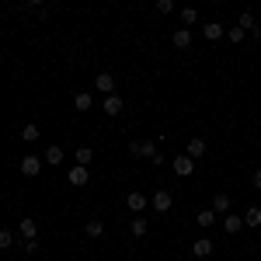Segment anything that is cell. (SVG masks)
<instances>
[{"mask_svg": "<svg viewBox=\"0 0 261 261\" xmlns=\"http://www.w3.org/2000/svg\"><path fill=\"white\" fill-rule=\"evenodd\" d=\"M129 153H133V157H150V161H153L161 150H157V140H133L129 143Z\"/></svg>", "mask_w": 261, "mask_h": 261, "instance_id": "6da1fadb", "label": "cell"}, {"mask_svg": "<svg viewBox=\"0 0 261 261\" xmlns=\"http://www.w3.org/2000/svg\"><path fill=\"white\" fill-rule=\"evenodd\" d=\"M18 171L24 174V178H39V171H42V161H39V157H32V153H28V157H21Z\"/></svg>", "mask_w": 261, "mask_h": 261, "instance_id": "7a4b0ae2", "label": "cell"}, {"mask_svg": "<svg viewBox=\"0 0 261 261\" xmlns=\"http://www.w3.org/2000/svg\"><path fill=\"white\" fill-rule=\"evenodd\" d=\"M125 205H129V209H133V213L140 216L143 209L150 205V195H143V192H129V195H125Z\"/></svg>", "mask_w": 261, "mask_h": 261, "instance_id": "3957f363", "label": "cell"}, {"mask_svg": "<svg viewBox=\"0 0 261 261\" xmlns=\"http://www.w3.org/2000/svg\"><path fill=\"white\" fill-rule=\"evenodd\" d=\"M150 205H153V209H157V213H167V209H171V205H174V199H171V192H153V195H150Z\"/></svg>", "mask_w": 261, "mask_h": 261, "instance_id": "277c9868", "label": "cell"}, {"mask_svg": "<svg viewBox=\"0 0 261 261\" xmlns=\"http://www.w3.org/2000/svg\"><path fill=\"white\" fill-rule=\"evenodd\" d=\"M94 91H101L105 98L115 94V77H112V73H98V77H94Z\"/></svg>", "mask_w": 261, "mask_h": 261, "instance_id": "5b68a950", "label": "cell"}, {"mask_svg": "<svg viewBox=\"0 0 261 261\" xmlns=\"http://www.w3.org/2000/svg\"><path fill=\"white\" fill-rule=\"evenodd\" d=\"M192 171H195V161H192L188 153H181V157H174V174H178V178H188Z\"/></svg>", "mask_w": 261, "mask_h": 261, "instance_id": "8992f818", "label": "cell"}, {"mask_svg": "<svg viewBox=\"0 0 261 261\" xmlns=\"http://www.w3.org/2000/svg\"><path fill=\"white\" fill-rule=\"evenodd\" d=\"M87 178H91V171H87V167H70V171H66V181H70L73 188H84Z\"/></svg>", "mask_w": 261, "mask_h": 261, "instance_id": "52a82bcc", "label": "cell"}, {"mask_svg": "<svg viewBox=\"0 0 261 261\" xmlns=\"http://www.w3.org/2000/svg\"><path fill=\"white\" fill-rule=\"evenodd\" d=\"M223 230H226L230 237H233V233H241V230H244V216H237V213H226V216H223Z\"/></svg>", "mask_w": 261, "mask_h": 261, "instance_id": "ba28073f", "label": "cell"}, {"mask_svg": "<svg viewBox=\"0 0 261 261\" xmlns=\"http://www.w3.org/2000/svg\"><path fill=\"white\" fill-rule=\"evenodd\" d=\"M237 28H244V32H251V35H261V32H258V18H254L251 11H244L241 18H237Z\"/></svg>", "mask_w": 261, "mask_h": 261, "instance_id": "9c48e42d", "label": "cell"}, {"mask_svg": "<svg viewBox=\"0 0 261 261\" xmlns=\"http://www.w3.org/2000/svg\"><path fill=\"white\" fill-rule=\"evenodd\" d=\"M209 209H213V213H216V216H226V213H230V195H226V192H216V195H213V205H209Z\"/></svg>", "mask_w": 261, "mask_h": 261, "instance_id": "30bf717a", "label": "cell"}, {"mask_svg": "<svg viewBox=\"0 0 261 261\" xmlns=\"http://www.w3.org/2000/svg\"><path fill=\"white\" fill-rule=\"evenodd\" d=\"M213 251H216V247H213V241H209V237H199V241L192 244V254H195V258H209Z\"/></svg>", "mask_w": 261, "mask_h": 261, "instance_id": "8fae6325", "label": "cell"}, {"mask_svg": "<svg viewBox=\"0 0 261 261\" xmlns=\"http://www.w3.org/2000/svg\"><path fill=\"white\" fill-rule=\"evenodd\" d=\"M171 42H174V49H188L192 45V28H174Z\"/></svg>", "mask_w": 261, "mask_h": 261, "instance_id": "7c38bea8", "label": "cell"}, {"mask_svg": "<svg viewBox=\"0 0 261 261\" xmlns=\"http://www.w3.org/2000/svg\"><path fill=\"white\" fill-rule=\"evenodd\" d=\"M202 32H205V39H209V42H220V39H226V28H223L220 21H209V24H205Z\"/></svg>", "mask_w": 261, "mask_h": 261, "instance_id": "4fadbf2b", "label": "cell"}, {"mask_svg": "<svg viewBox=\"0 0 261 261\" xmlns=\"http://www.w3.org/2000/svg\"><path fill=\"white\" fill-rule=\"evenodd\" d=\"M101 108H105V115H122V94H108Z\"/></svg>", "mask_w": 261, "mask_h": 261, "instance_id": "5bb4252c", "label": "cell"}, {"mask_svg": "<svg viewBox=\"0 0 261 261\" xmlns=\"http://www.w3.org/2000/svg\"><path fill=\"white\" fill-rule=\"evenodd\" d=\"M21 237H24V241H35V237H39V223L32 220V216L21 220Z\"/></svg>", "mask_w": 261, "mask_h": 261, "instance_id": "9a60e30c", "label": "cell"}, {"mask_svg": "<svg viewBox=\"0 0 261 261\" xmlns=\"http://www.w3.org/2000/svg\"><path fill=\"white\" fill-rule=\"evenodd\" d=\"M73 108H77V112H91V108H94V94H87V91L73 94Z\"/></svg>", "mask_w": 261, "mask_h": 261, "instance_id": "2e32d148", "label": "cell"}, {"mask_svg": "<svg viewBox=\"0 0 261 261\" xmlns=\"http://www.w3.org/2000/svg\"><path fill=\"white\" fill-rule=\"evenodd\" d=\"M244 226H251V230L261 226V205H251V209L244 213Z\"/></svg>", "mask_w": 261, "mask_h": 261, "instance_id": "e0dca14e", "label": "cell"}, {"mask_svg": "<svg viewBox=\"0 0 261 261\" xmlns=\"http://www.w3.org/2000/svg\"><path fill=\"white\" fill-rule=\"evenodd\" d=\"M42 164H49V167L63 164V146H49V150H45V157H42Z\"/></svg>", "mask_w": 261, "mask_h": 261, "instance_id": "ac0fdd59", "label": "cell"}, {"mask_svg": "<svg viewBox=\"0 0 261 261\" xmlns=\"http://www.w3.org/2000/svg\"><path fill=\"white\" fill-rule=\"evenodd\" d=\"M195 223H199L202 230H209V226L216 223V213H213V209H199V213H195Z\"/></svg>", "mask_w": 261, "mask_h": 261, "instance_id": "d6986e66", "label": "cell"}, {"mask_svg": "<svg viewBox=\"0 0 261 261\" xmlns=\"http://www.w3.org/2000/svg\"><path fill=\"white\" fill-rule=\"evenodd\" d=\"M129 230H133V237H146V230H150V223L143 220V216H133V223H129Z\"/></svg>", "mask_w": 261, "mask_h": 261, "instance_id": "ffe728a7", "label": "cell"}, {"mask_svg": "<svg viewBox=\"0 0 261 261\" xmlns=\"http://www.w3.org/2000/svg\"><path fill=\"white\" fill-rule=\"evenodd\" d=\"M188 157H205V140H188Z\"/></svg>", "mask_w": 261, "mask_h": 261, "instance_id": "44dd1931", "label": "cell"}, {"mask_svg": "<svg viewBox=\"0 0 261 261\" xmlns=\"http://www.w3.org/2000/svg\"><path fill=\"white\" fill-rule=\"evenodd\" d=\"M195 21H199V11H195V7H181V24H185V28H192Z\"/></svg>", "mask_w": 261, "mask_h": 261, "instance_id": "7402d4cb", "label": "cell"}, {"mask_svg": "<svg viewBox=\"0 0 261 261\" xmlns=\"http://www.w3.org/2000/svg\"><path fill=\"white\" fill-rule=\"evenodd\" d=\"M84 233H87V237H101V233H105V223H101V220L84 223Z\"/></svg>", "mask_w": 261, "mask_h": 261, "instance_id": "603a6c76", "label": "cell"}, {"mask_svg": "<svg viewBox=\"0 0 261 261\" xmlns=\"http://www.w3.org/2000/svg\"><path fill=\"white\" fill-rule=\"evenodd\" d=\"M91 161H94V150H91V146H81V150H77V167H87Z\"/></svg>", "mask_w": 261, "mask_h": 261, "instance_id": "cb8c5ba5", "label": "cell"}, {"mask_svg": "<svg viewBox=\"0 0 261 261\" xmlns=\"http://www.w3.org/2000/svg\"><path fill=\"white\" fill-rule=\"evenodd\" d=\"M21 140H24V143H35V140H39V125H35V122H28V125L21 129Z\"/></svg>", "mask_w": 261, "mask_h": 261, "instance_id": "d4e9b609", "label": "cell"}, {"mask_svg": "<svg viewBox=\"0 0 261 261\" xmlns=\"http://www.w3.org/2000/svg\"><path fill=\"white\" fill-rule=\"evenodd\" d=\"M7 247H14V233L4 226V230H0V251H7Z\"/></svg>", "mask_w": 261, "mask_h": 261, "instance_id": "484cf974", "label": "cell"}, {"mask_svg": "<svg viewBox=\"0 0 261 261\" xmlns=\"http://www.w3.org/2000/svg\"><path fill=\"white\" fill-rule=\"evenodd\" d=\"M226 39H230L233 45H237V42H244V39H247V32H244V28H226Z\"/></svg>", "mask_w": 261, "mask_h": 261, "instance_id": "4316f807", "label": "cell"}, {"mask_svg": "<svg viewBox=\"0 0 261 261\" xmlns=\"http://www.w3.org/2000/svg\"><path fill=\"white\" fill-rule=\"evenodd\" d=\"M157 11H161V14H171V11H174V0H157Z\"/></svg>", "mask_w": 261, "mask_h": 261, "instance_id": "83f0119b", "label": "cell"}, {"mask_svg": "<svg viewBox=\"0 0 261 261\" xmlns=\"http://www.w3.org/2000/svg\"><path fill=\"white\" fill-rule=\"evenodd\" d=\"M21 247H24V254H39V241H24Z\"/></svg>", "mask_w": 261, "mask_h": 261, "instance_id": "f1b7e54d", "label": "cell"}, {"mask_svg": "<svg viewBox=\"0 0 261 261\" xmlns=\"http://www.w3.org/2000/svg\"><path fill=\"white\" fill-rule=\"evenodd\" d=\"M251 185H254V188H261V171H254V174H251Z\"/></svg>", "mask_w": 261, "mask_h": 261, "instance_id": "f546056e", "label": "cell"}, {"mask_svg": "<svg viewBox=\"0 0 261 261\" xmlns=\"http://www.w3.org/2000/svg\"><path fill=\"white\" fill-rule=\"evenodd\" d=\"M258 32H261V18H258Z\"/></svg>", "mask_w": 261, "mask_h": 261, "instance_id": "4dcf8cb0", "label": "cell"}]
</instances>
